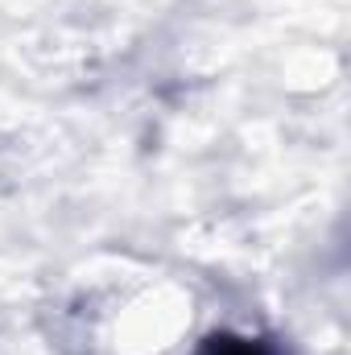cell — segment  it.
I'll return each mask as SVG.
<instances>
[{"label":"cell","mask_w":351,"mask_h":355,"mask_svg":"<svg viewBox=\"0 0 351 355\" xmlns=\"http://www.w3.org/2000/svg\"><path fill=\"white\" fill-rule=\"evenodd\" d=\"M203 355H273L264 343H257V339H236V335H215L207 347H203Z\"/></svg>","instance_id":"6da1fadb"}]
</instances>
